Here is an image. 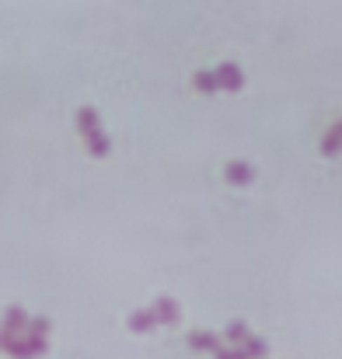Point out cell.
Here are the masks:
<instances>
[{
	"instance_id": "cell-1",
	"label": "cell",
	"mask_w": 342,
	"mask_h": 359,
	"mask_svg": "<svg viewBox=\"0 0 342 359\" xmlns=\"http://www.w3.org/2000/svg\"><path fill=\"white\" fill-rule=\"evenodd\" d=\"M224 175H228L230 185H251V178H255V168H251V164H244V161H234Z\"/></svg>"
},
{
	"instance_id": "cell-2",
	"label": "cell",
	"mask_w": 342,
	"mask_h": 359,
	"mask_svg": "<svg viewBox=\"0 0 342 359\" xmlns=\"http://www.w3.org/2000/svg\"><path fill=\"white\" fill-rule=\"evenodd\" d=\"M217 77H221V88H228V91H241V84H244V74H241L234 63H224V67L217 70Z\"/></svg>"
},
{
	"instance_id": "cell-3",
	"label": "cell",
	"mask_w": 342,
	"mask_h": 359,
	"mask_svg": "<svg viewBox=\"0 0 342 359\" xmlns=\"http://www.w3.org/2000/svg\"><path fill=\"white\" fill-rule=\"evenodd\" d=\"M154 314H157V325H175V321H178V304L161 297V300L154 304Z\"/></svg>"
},
{
	"instance_id": "cell-4",
	"label": "cell",
	"mask_w": 342,
	"mask_h": 359,
	"mask_svg": "<svg viewBox=\"0 0 342 359\" xmlns=\"http://www.w3.org/2000/svg\"><path fill=\"white\" fill-rule=\"evenodd\" d=\"M339 150H342V119L336 122V126L325 133V140H322V154H325V157H332V154H339Z\"/></svg>"
},
{
	"instance_id": "cell-5",
	"label": "cell",
	"mask_w": 342,
	"mask_h": 359,
	"mask_svg": "<svg viewBox=\"0 0 342 359\" xmlns=\"http://www.w3.org/2000/svg\"><path fill=\"white\" fill-rule=\"evenodd\" d=\"M189 342H192V349H203V353H224V346H221L210 332H196Z\"/></svg>"
},
{
	"instance_id": "cell-6",
	"label": "cell",
	"mask_w": 342,
	"mask_h": 359,
	"mask_svg": "<svg viewBox=\"0 0 342 359\" xmlns=\"http://www.w3.org/2000/svg\"><path fill=\"white\" fill-rule=\"evenodd\" d=\"M88 147H91L95 157H105V154H109V140H105V133H102V129H91V133H88Z\"/></svg>"
},
{
	"instance_id": "cell-7",
	"label": "cell",
	"mask_w": 342,
	"mask_h": 359,
	"mask_svg": "<svg viewBox=\"0 0 342 359\" xmlns=\"http://www.w3.org/2000/svg\"><path fill=\"white\" fill-rule=\"evenodd\" d=\"M154 325H157V314H150V311H140V314L129 318V328H133V332H147V328H154Z\"/></svg>"
},
{
	"instance_id": "cell-8",
	"label": "cell",
	"mask_w": 342,
	"mask_h": 359,
	"mask_svg": "<svg viewBox=\"0 0 342 359\" xmlns=\"http://www.w3.org/2000/svg\"><path fill=\"white\" fill-rule=\"evenodd\" d=\"M196 88L210 95V91H217V88H221V77H217V74H196Z\"/></svg>"
},
{
	"instance_id": "cell-9",
	"label": "cell",
	"mask_w": 342,
	"mask_h": 359,
	"mask_svg": "<svg viewBox=\"0 0 342 359\" xmlns=\"http://www.w3.org/2000/svg\"><path fill=\"white\" fill-rule=\"evenodd\" d=\"M77 122H81L84 133H91V129H98V112H95V109H81V112H77Z\"/></svg>"
},
{
	"instance_id": "cell-10",
	"label": "cell",
	"mask_w": 342,
	"mask_h": 359,
	"mask_svg": "<svg viewBox=\"0 0 342 359\" xmlns=\"http://www.w3.org/2000/svg\"><path fill=\"white\" fill-rule=\"evenodd\" d=\"M228 339H234V342H241V339H244V325H241V321H234V325H230Z\"/></svg>"
},
{
	"instance_id": "cell-11",
	"label": "cell",
	"mask_w": 342,
	"mask_h": 359,
	"mask_svg": "<svg viewBox=\"0 0 342 359\" xmlns=\"http://www.w3.org/2000/svg\"><path fill=\"white\" fill-rule=\"evenodd\" d=\"M244 353H265V346H262V342H251V339H248V346H244Z\"/></svg>"
}]
</instances>
